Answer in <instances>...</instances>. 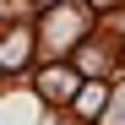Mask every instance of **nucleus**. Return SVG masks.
Segmentation results:
<instances>
[{
	"label": "nucleus",
	"mask_w": 125,
	"mask_h": 125,
	"mask_svg": "<svg viewBox=\"0 0 125 125\" xmlns=\"http://www.w3.org/2000/svg\"><path fill=\"white\" fill-rule=\"evenodd\" d=\"M76 109H82V114H87V120H93V114L103 109V87H87V93H82V98H76Z\"/></svg>",
	"instance_id": "f257e3e1"
}]
</instances>
